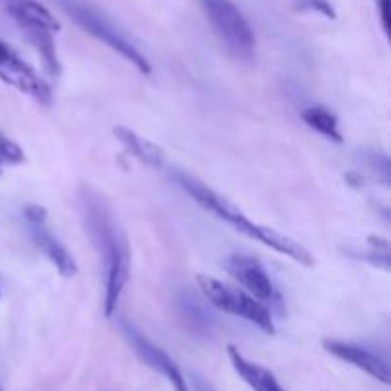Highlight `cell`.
<instances>
[{"label":"cell","instance_id":"15","mask_svg":"<svg viewBox=\"0 0 391 391\" xmlns=\"http://www.w3.org/2000/svg\"><path fill=\"white\" fill-rule=\"evenodd\" d=\"M23 163H25V153L21 151V147L10 138H6L4 134H0V164L18 166Z\"/></svg>","mask_w":391,"mask_h":391},{"label":"cell","instance_id":"5","mask_svg":"<svg viewBox=\"0 0 391 391\" xmlns=\"http://www.w3.org/2000/svg\"><path fill=\"white\" fill-rule=\"evenodd\" d=\"M197 284L201 288L202 296L206 298L216 310L252 322L267 334L275 332L272 311L267 310L265 303L258 302L248 292L229 286V284L221 283L214 277H209V275H197Z\"/></svg>","mask_w":391,"mask_h":391},{"label":"cell","instance_id":"1","mask_svg":"<svg viewBox=\"0 0 391 391\" xmlns=\"http://www.w3.org/2000/svg\"><path fill=\"white\" fill-rule=\"evenodd\" d=\"M84 229L94 243L105 264V298L103 313L105 317L115 315L119 308L120 296L130 277V248L124 231L115 220L105 199L94 191L84 189L81 197Z\"/></svg>","mask_w":391,"mask_h":391},{"label":"cell","instance_id":"6","mask_svg":"<svg viewBox=\"0 0 391 391\" xmlns=\"http://www.w3.org/2000/svg\"><path fill=\"white\" fill-rule=\"evenodd\" d=\"M65 12L69 13L71 18L75 19L76 25H81L84 31L92 35L94 38L101 40L103 45H107L111 50L124 57L127 62L136 67L139 73L149 75L151 73V64L136 46L128 40L117 27L109 21L103 13H100L95 8L88 6V4H82V2H75V0H67L64 2Z\"/></svg>","mask_w":391,"mask_h":391},{"label":"cell","instance_id":"21","mask_svg":"<svg viewBox=\"0 0 391 391\" xmlns=\"http://www.w3.org/2000/svg\"><path fill=\"white\" fill-rule=\"evenodd\" d=\"M0 391H2V387H0Z\"/></svg>","mask_w":391,"mask_h":391},{"label":"cell","instance_id":"9","mask_svg":"<svg viewBox=\"0 0 391 391\" xmlns=\"http://www.w3.org/2000/svg\"><path fill=\"white\" fill-rule=\"evenodd\" d=\"M223 267L229 273V277L237 281L245 288V292L256 298L258 302H273V298L277 296L275 286H273L272 279L265 272V267L252 256L233 254L226 259Z\"/></svg>","mask_w":391,"mask_h":391},{"label":"cell","instance_id":"14","mask_svg":"<svg viewBox=\"0 0 391 391\" xmlns=\"http://www.w3.org/2000/svg\"><path fill=\"white\" fill-rule=\"evenodd\" d=\"M302 120L310 128H313L315 132H319L325 138L332 139L336 144L344 141L340 132V127H338V119L334 115L330 113L328 109L321 107V105H313V107H308L302 111Z\"/></svg>","mask_w":391,"mask_h":391},{"label":"cell","instance_id":"16","mask_svg":"<svg viewBox=\"0 0 391 391\" xmlns=\"http://www.w3.org/2000/svg\"><path fill=\"white\" fill-rule=\"evenodd\" d=\"M292 6L298 12H313L327 19L338 18L334 6L328 0H292Z\"/></svg>","mask_w":391,"mask_h":391},{"label":"cell","instance_id":"4","mask_svg":"<svg viewBox=\"0 0 391 391\" xmlns=\"http://www.w3.org/2000/svg\"><path fill=\"white\" fill-rule=\"evenodd\" d=\"M204 16L226 50L240 62L256 56V37L237 4L231 0H201Z\"/></svg>","mask_w":391,"mask_h":391},{"label":"cell","instance_id":"2","mask_svg":"<svg viewBox=\"0 0 391 391\" xmlns=\"http://www.w3.org/2000/svg\"><path fill=\"white\" fill-rule=\"evenodd\" d=\"M174 180L182 187L187 195L193 199L195 202H199L202 209L209 210L210 214L218 216L220 220L228 221L229 226L239 231V233L246 235L248 239H254L262 243L267 248H272L275 252L283 254V256H288L291 259L298 262L302 265H311L313 264V256L311 252L302 246L298 240L291 239L288 235L281 233V231H275L273 228H267V226H259L256 221L248 220L243 212H240L235 204L221 197L220 193H216L212 187H209L206 183H202L199 177L191 176L187 172L174 170Z\"/></svg>","mask_w":391,"mask_h":391},{"label":"cell","instance_id":"12","mask_svg":"<svg viewBox=\"0 0 391 391\" xmlns=\"http://www.w3.org/2000/svg\"><path fill=\"white\" fill-rule=\"evenodd\" d=\"M228 357L235 373L239 374L243 382L252 391H286L279 384V380L275 378L272 370H267L265 366L258 365L254 361L246 359L235 346H228Z\"/></svg>","mask_w":391,"mask_h":391},{"label":"cell","instance_id":"20","mask_svg":"<svg viewBox=\"0 0 391 391\" xmlns=\"http://www.w3.org/2000/svg\"><path fill=\"white\" fill-rule=\"evenodd\" d=\"M191 384H193V391H216L206 380L197 373H191Z\"/></svg>","mask_w":391,"mask_h":391},{"label":"cell","instance_id":"19","mask_svg":"<svg viewBox=\"0 0 391 391\" xmlns=\"http://www.w3.org/2000/svg\"><path fill=\"white\" fill-rule=\"evenodd\" d=\"M27 223H40V221H48V214L42 206L38 204H27L25 206Z\"/></svg>","mask_w":391,"mask_h":391},{"label":"cell","instance_id":"10","mask_svg":"<svg viewBox=\"0 0 391 391\" xmlns=\"http://www.w3.org/2000/svg\"><path fill=\"white\" fill-rule=\"evenodd\" d=\"M322 347L330 355H334L336 359L359 368V370L366 373L368 376H373L374 380H378L382 384L387 385L391 382V373L387 363L380 355L368 351L366 347L342 340H322Z\"/></svg>","mask_w":391,"mask_h":391},{"label":"cell","instance_id":"18","mask_svg":"<svg viewBox=\"0 0 391 391\" xmlns=\"http://www.w3.org/2000/svg\"><path fill=\"white\" fill-rule=\"evenodd\" d=\"M376 8H378L380 23L385 35H390L391 27V0H376Z\"/></svg>","mask_w":391,"mask_h":391},{"label":"cell","instance_id":"8","mask_svg":"<svg viewBox=\"0 0 391 391\" xmlns=\"http://www.w3.org/2000/svg\"><path fill=\"white\" fill-rule=\"evenodd\" d=\"M120 330L122 334L128 340L130 347L134 349V354L138 355V359L147 365L149 368H153L155 373H158L161 376L168 380L174 391H189L187 387V382L183 378L180 366L176 365V361L172 359L170 355L163 351L161 347H157L149 338L139 332L138 328L134 327L132 322L120 321Z\"/></svg>","mask_w":391,"mask_h":391},{"label":"cell","instance_id":"17","mask_svg":"<svg viewBox=\"0 0 391 391\" xmlns=\"http://www.w3.org/2000/svg\"><path fill=\"white\" fill-rule=\"evenodd\" d=\"M182 308L183 315L193 325L195 330H206V328L210 330V319L202 313V310L197 305L195 300H182Z\"/></svg>","mask_w":391,"mask_h":391},{"label":"cell","instance_id":"11","mask_svg":"<svg viewBox=\"0 0 391 391\" xmlns=\"http://www.w3.org/2000/svg\"><path fill=\"white\" fill-rule=\"evenodd\" d=\"M29 228H31V235L37 246L46 254V258L56 265V269L62 273V277H75L78 273V265H76L73 254L54 237V233L46 226V221L29 223Z\"/></svg>","mask_w":391,"mask_h":391},{"label":"cell","instance_id":"3","mask_svg":"<svg viewBox=\"0 0 391 391\" xmlns=\"http://www.w3.org/2000/svg\"><path fill=\"white\" fill-rule=\"evenodd\" d=\"M6 10L16 21V25L19 27V31L25 35L27 40L37 50L45 64V69L52 76L59 75L62 64L57 57L54 33L59 31L62 25L52 16L50 10L37 0H8Z\"/></svg>","mask_w":391,"mask_h":391},{"label":"cell","instance_id":"13","mask_svg":"<svg viewBox=\"0 0 391 391\" xmlns=\"http://www.w3.org/2000/svg\"><path fill=\"white\" fill-rule=\"evenodd\" d=\"M113 134L115 138L120 141V146L124 147L132 157L138 158L139 163L146 164L149 168H163L164 153L153 141H149L147 138L139 136L138 132H134L127 127H115Z\"/></svg>","mask_w":391,"mask_h":391},{"label":"cell","instance_id":"7","mask_svg":"<svg viewBox=\"0 0 391 391\" xmlns=\"http://www.w3.org/2000/svg\"><path fill=\"white\" fill-rule=\"evenodd\" d=\"M0 81L19 90L21 94L31 95L38 103L46 105L52 101V90L48 88V84L4 40H0Z\"/></svg>","mask_w":391,"mask_h":391}]
</instances>
